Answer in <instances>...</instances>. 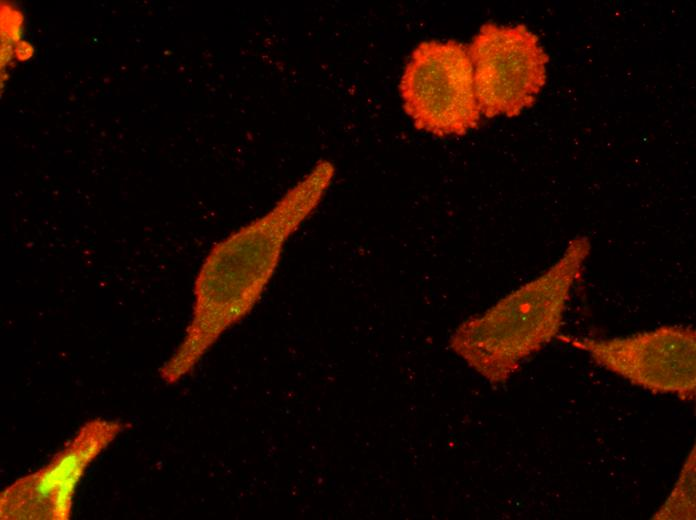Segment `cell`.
Listing matches in <instances>:
<instances>
[{
    "label": "cell",
    "mask_w": 696,
    "mask_h": 520,
    "mask_svg": "<svg viewBox=\"0 0 696 520\" xmlns=\"http://www.w3.org/2000/svg\"><path fill=\"white\" fill-rule=\"evenodd\" d=\"M335 168L317 165L263 216L216 243L195 281L191 321L182 342L160 370L174 383L188 374L231 326L254 308L272 279L286 241L313 213Z\"/></svg>",
    "instance_id": "6da1fadb"
},
{
    "label": "cell",
    "mask_w": 696,
    "mask_h": 520,
    "mask_svg": "<svg viewBox=\"0 0 696 520\" xmlns=\"http://www.w3.org/2000/svg\"><path fill=\"white\" fill-rule=\"evenodd\" d=\"M590 251L588 237L573 238L546 271L464 321L450 338L451 349L491 384L505 383L523 361L558 337Z\"/></svg>",
    "instance_id": "7a4b0ae2"
},
{
    "label": "cell",
    "mask_w": 696,
    "mask_h": 520,
    "mask_svg": "<svg viewBox=\"0 0 696 520\" xmlns=\"http://www.w3.org/2000/svg\"><path fill=\"white\" fill-rule=\"evenodd\" d=\"M403 109L418 130L438 137L476 129L480 108L467 46L450 41L421 42L401 77Z\"/></svg>",
    "instance_id": "3957f363"
},
{
    "label": "cell",
    "mask_w": 696,
    "mask_h": 520,
    "mask_svg": "<svg viewBox=\"0 0 696 520\" xmlns=\"http://www.w3.org/2000/svg\"><path fill=\"white\" fill-rule=\"evenodd\" d=\"M467 48L481 114L510 118L533 106L549 62L536 34L524 25L487 22Z\"/></svg>",
    "instance_id": "277c9868"
},
{
    "label": "cell",
    "mask_w": 696,
    "mask_h": 520,
    "mask_svg": "<svg viewBox=\"0 0 696 520\" xmlns=\"http://www.w3.org/2000/svg\"><path fill=\"white\" fill-rule=\"evenodd\" d=\"M592 360L632 384L655 393L692 399L696 391V333L691 327L664 325L606 339L558 335Z\"/></svg>",
    "instance_id": "5b68a950"
},
{
    "label": "cell",
    "mask_w": 696,
    "mask_h": 520,
    "mask_svg": "<svg viewBox=\"0 0 696 520\" xmlns=\"http://www.w3.org/2000/svg\"><path fill=\"white\" fill-rule=\"evenodd\" d=\"M124 427L115 420L85 423L47 465L19 478L1 493V519H69L83 473Z\"/></svg>",
    "instance_id": "8992f818"
},
{
    "label": "cell",
    "mask_w": 696,
    "mask_h": 520,
    "mask_svg": "<svg viewBox=\"0 0 696 520\" xmlns=\"http://www.w3.org/2000/svg\"><path fill=\"white\" fill-rule=\"evenodd\" d=\"M695 450L687 457L671 494L654 515V519H694L695 517Z\"/></svg>",
    "instance_id": "52a82bcc"
}]
</instances>
